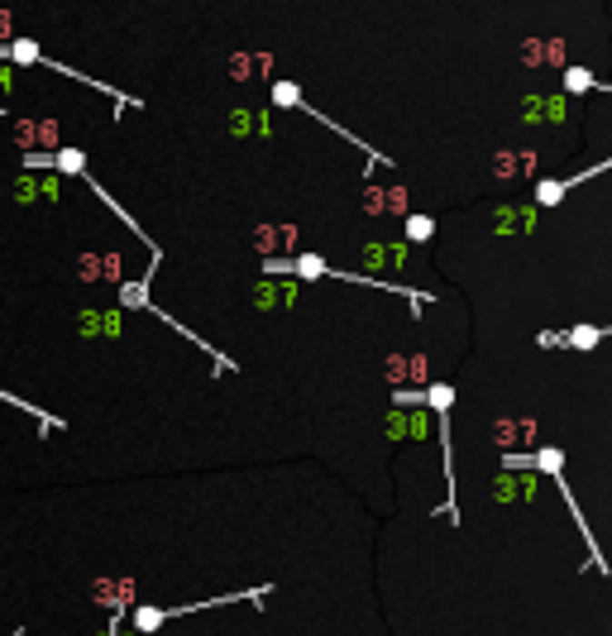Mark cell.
I'll return each instance as SVG.
<instances>
[{
	"label": "cell",
	"instance_id": "1",
	"mask_svg": "<svg viewBox=\"0 0 612 636\" xmlns=\"http://www.w3.org/2000/svg\"><path fill=\"white\" fill-rule=\"evenodd\" d=\"M53 163H58L63 173H82V154H72V148H63V154H53Z\"/></svg>",
	"mask_w": 612,
	"mask_h": 636
}]
</instances>
